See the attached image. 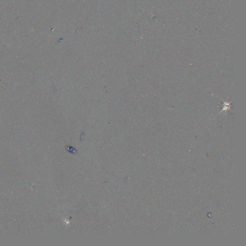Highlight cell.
Masks as SVG:
<instances>
[{
	"mask_svg": "<svg viewBox=\"0 0 246 246\" xmlns=\"http://www.w3.org/2000/svg\"><path fill=\"white\" fill-rule=\"evenodd\" d=\"M223 106H224V107H223V108L222 109V111L221 112H222L223 111H227L228 109H230V106H231V105H230V103L228 102L227 101H226V102L223 101Z\"/></svg>",
	"mask_w": 246,
	"mask_h": 246,
	"instance_id": "1",
	"label": "cell"
}]
</instances>
